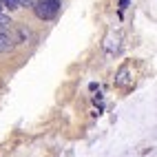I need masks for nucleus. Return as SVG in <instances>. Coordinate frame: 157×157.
Wrapping results in <instances>:
<instances>
[{
	"instance_id": "f257e3e1",
	"label": "nucleus",
	"mask_w": 157,
	"mask_h": 157,
	"mask_svg": "<svg viewBox=\"0 0 157 157\" xmlns=\"http://www.w3.org/2000/svg\"><path fill=\"white\" fill-rule=\"evenodd\" d=\"M36 11V16L40 20H51L56 18L58 11H60V2L58 0H38V2H33V7H31Z\"/></svg>"
},
{
	"instance_id": "f03ea898",
	"label": "nucleus",
	"mask_w": 157,
	"mask_h": 157,
	"mask_svg": "<svg viewBox=\"0 0 157 157\" xmlns=\"http://www.w3.org/2000/svg\"><path fill=\"white\" fill-rule=\"evenodd\" d=\"M13 49V40L9 33H5V31H0V53H7V51Z\"/></svg>"
},
{
	"instance_id": "7ed1b4c3",
	"label": "nucleus",
	"mask_w": 157,
	"mask_h": 157,
	"mask_svg": "<svg viewBox=\"0 0 157 157\" xmlns=\"http://www.w3.org/2000/svg\"><path fill=\"white\" fill-rule=\"evenodd\" d=\"M11 18L5 16V13H0V31H7V29H11Z\"/></svg>"
},
{
	"instance_id": "20e7f679",
	"label": "nucleus",
	"mask_w": 157,
	"mask_h": 157,
	"mask_svg": "<svg viewBox=\"0 0 157 157\" xmlns=\"http://www.w3.org/2000/svg\"><path fill=\"white\" fill-rule=\"evenodd\" d=\"M115 82H117V84H126V82H128V71H126V69L120 71V75H117V80H115Z\"/></svg>"
},
{
	"instance_id": "39448f33",
	"label": "nucleus",
	"mask_w": 157,
	"mask_h": 157,
	"mask_svg": "<svg viewBox=\"0 0 157 157\" xmlns=\"http://www.w3.org/2000/svg\"><path fill=\"white\" fill-rule=\"evenodd\" d=\"M2 2V7H9V9H18L20 5H18V0H0Z\"/></svg>"
},
{
	"instance_id": "423d86ee",
	"label": "nucleus",
	"mask_w": 157,
	"mask_h": 157,
	"mask_svg": "<svg viewBox=\"0 0 157 157\" xmlns=\"http://www.w3.org/2000/svg\"><path fill=\"white\" fill-rule=\"evenodd\" d=\"M20 7H33V0H18Z\"/></svg>"
},
{
	"instance_id": "0eeeda50",
	"label": "nucleus",
	"mask_w": 157,
	"mask_h": 157,
	"mask_svg": "<svg viewBox=\"0 0 157 157\" xmlns=\"http://www.w3.org/2000/svg\"><path fill=\"white\" fill-rule=\"evenodd\" d=\"M0 9H2V5H0Z\"/></svg>"
}]
</instances>
